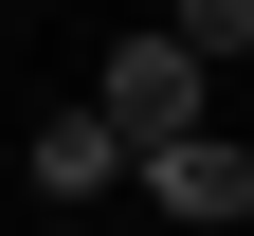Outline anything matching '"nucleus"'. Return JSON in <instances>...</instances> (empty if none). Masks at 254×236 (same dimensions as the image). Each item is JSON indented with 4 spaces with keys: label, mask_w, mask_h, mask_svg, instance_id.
Listing matches in <instances>:
<instances>
[{
    "label": "nucleus",
    "mask_w": 254,
    "mask_h": 236,
    "mask_svg": "<svg viewBox=\"0 0 254 236\" xmlns=\"http://www.w3.org/2000/svg\"><path fill=\"white\" fill-rule=\"evenodd\" d=\"M200 55H182V37H109V73H91V109H109L127 127V163H145V146H200Z\"/></svg>",
    "instance_id": "nucleus-1"
},
{
    "label": "nucleus",
    "mask_w": 254,
    "mask_h": 236,
    "mask_svg": "<svg viewBox=\"0 0 254 236\" xmlns=\"http://www.w3.org/2000/svg\"><path fill=\"white\" fill-rule=\"evenodd\" d=\"M37 236H91V218H37Z\"/></svg>",
    "instance_id": "nucleus-5"
},
{
    "label": "nucleus",
    "mask_w": 254,
    "mask_h": 236,
    "mask_svg": "<svg viewBox=\"0 0 254 236\" xmlns=\"http://www.w3.org/2000/svg\"><path fill=\"white\" fill-rule=\"evenodd\" d=\"M18 182H37V218H91V200L127 182V127H109V109H55L37 146H18Z\"/></svg>",
    "instance_id": "nucleus-2"
},
{
    "label": "nucleus",
    "mask_w": 254,
    "mask_h": 236,
    "mask_svg": "<svg viewBox=\"0 0 254 236\" xmlns=\"http://www.w3.org/2000/svg\"><path fill=\"white\" fill-rule=\"evenodd\" d=\"M164 37L200 55V73H218V55H254V0H164Z\"/></svg>",
    "instance_id": "nucleus-4"
},
{
    "label": "nucleus",
    "mask_w": 254,
    "mask_h": 236,
    "mask_svg": "<svg viewBox=\"0 0 254 236\" xmlns=\"http://www.w3.org/2000/svg\"><path fill=\"white\" fill-rule=\"evenodd\" d=\"M127 182L164 200L182 236H236V218H254V146H145V163H127Z\"/></svg>",
    "instance_id": "nucleus-3"
}]
</instances>
